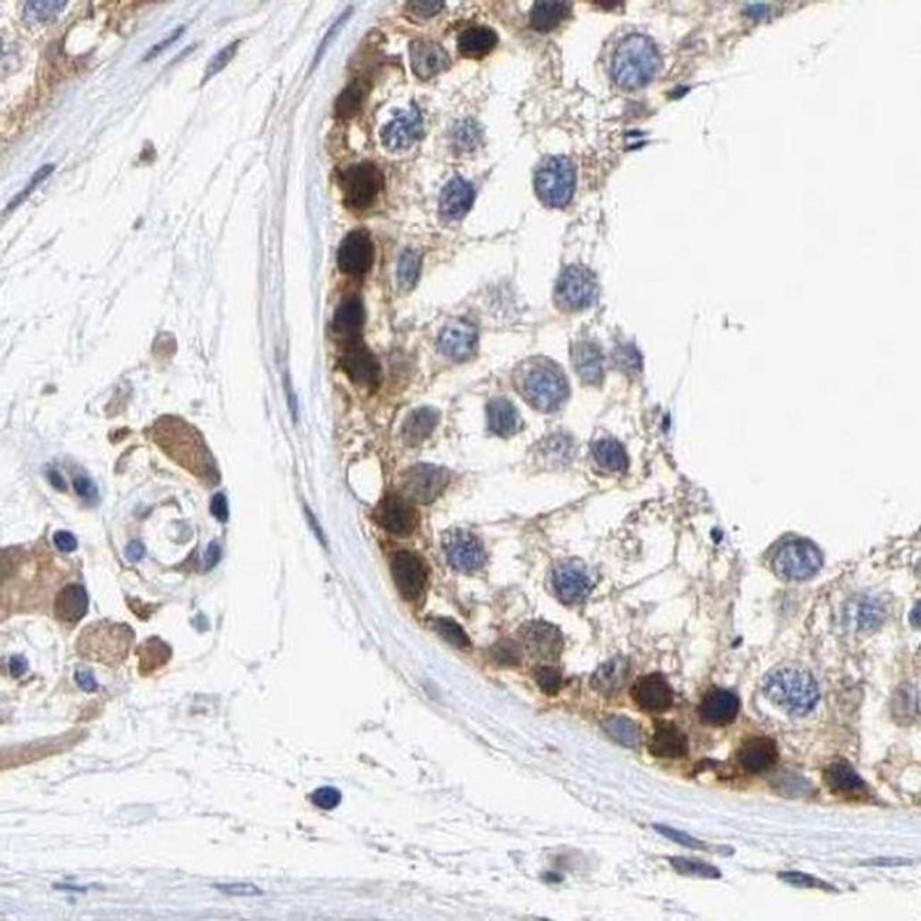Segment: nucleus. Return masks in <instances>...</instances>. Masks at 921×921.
I'll return each mask as SVG.
<instances>
[{
  "label": "nucleus",
  "instance_id": "obj_31",
  "mask_svg": "<svg viewBox=\"0 0 921 921\" xmlns=\"http://www.w3.org/2000/svg\"><path fill=\"white\" fill-rule=\"evenodd\" d=\"M498 45V35L487 26L466 29L458 38V52L464 57L481 59Z\"/></svg>",
  "mask_w": 921,
  "mask_h": 921
},
{
  "label": "nucleus",
  "instance_id": "obj_5",
  "mask_svg": "<svg viewBox=\"0 0 921 921\" xmlns=\"http://www.w3.org/2000/svg\"><path fill=\"white\" fill-rule=\"evenodd\" d=\"M523 394L534 407L550 413L569 398V384L562 370L550 362H538L522 379Z\"/></svg>",
  "mask_w": 921,
  "mask_h": 921
},
{
  "label": "nucleus",
  "instance_id": "obj_12",
  "mask_svg": "<svg viewBox=\"0 0 921 921\" xmlns=\"http://www.w3.org/2000/svg\"><path fill=\"white\" fill-rule=\"evenodd\" d=\"M394 584L408 601L418 599L427 584V567L414 553L401 550L391 560Z\"/></svg>",
  "mask_w": 921,
  "mask_h": 921
},
{
  "label": "nucleus",
  "instance_id": "obj_28",
  "mask_svg": "<svg viewBox=\"0 0 921 921\" xmlns=\"http://www.w3.org/2000/svg\"><path fill=\"white\" fill-rule=\"evenodd\" d=\"M630 675V662L623 657H611L610 661L599 665L591 678L594 691L607 698L623 691Z\"/></svg>",
  "mask_w": 921,
  "mask_h": 921
},
{
  "label": "nucleus",
  "instance_id": "obj_33",
  "mask_svg": "<svg viewBox=\"0 0 921 921\" xmlns=\"http://www.w3.org/2000/svg\"><path fill=\"white\" fill-rule=\"evenodd\" d=\"M575 370L586 383L596 384L603 377V356L593 343L582 342L573 347Z\"/></svg>",
  "mask_w": 921,
  "mask_h": 921
},
{
  "label": "nucleus",
  "instance_id": "obj_56",
  "mask_svg": "<svg viewBox=\"0 0 921 921\" xmlns=\"http://www.w3.org/2000/svg\"><path fill=\"white\" fill-rule=\"evenodd\" d=\"M74 490L84 499H94L98 495L96 483L87 476H77L74 480Z\"/></svg>",
  "mask_w": 921,
  "mask_h": 921
},
{
  "label": "nucleus",
  "instance_id": "obj_48",
  "mask_svg": "<svg viewBox=\"0 0 921 921\" xmlns=\"http://www.w3.org/2000/svg\"><path fill=\"white\" fill-rule=\"evenodd\" d=\"M240 45L241 41L236 40L233 41V43H230L226 47L222 48V50H220V52L217 53V54L214 55L209 63H207V67H205V80H203V82L207 81V80L216 76L217 72L222 71V70H223L224 67L231 62V60H233V57L236 55L237 50H239Z\"/></svg>",
  "mask_w": 921,
  "mask_h": 921
},
{
  "label": "nucleus",
  "instance_id": "obj_2",
  "mask_svg": "<svg viewBox=\"0 0 921 921\" xmlns=\"http://www.w3.org/2000/svg\"><path fill=\"white\" fill-rule=\"evenodd\" d=\"M764 695L790 716H807L819 700L816 681L800 666H781L764 681Z\"/></svg>",
  "mask_w": 921,
  "mask_h": 921
},
{
  "label": "nucleus",
  "instance_id": "obj_21",
  "mask_svg": "<svg viewBox=\"0 0 921 921\" xmlns=\"http://www.w3.org/2000/svg\"><path fill=\"white\" fill-rule=\"evenodd\" d=\"M740 700L726 689H712L699 706V716L709 726H727L739 715Z\"/></svg>",
  "mask_w": 921,
  "mask_h": 921
},
{
  "label": "nucleus",
  "instance_id": "obj_49",
  "mask_svg": "<svg viewBox=\"0 0 921 921\" xmlns=\"http://www.w3.org/2000/svg\"><path fill=\"white\" fill-rule=\"evenodd\" d=\"M478 139H480V130H478L476 123L471 122V121L459 123L454 132V144L463 151L473 149Z\"/></svg>",
  "mask_w": 921,
  "mask_h": 921
},
{
  "label": "nucleus",
  "instance_id": "obj_17",
  "mask_svg": "<svg viewBox=\"0 0 921 921\" xmlns=\"http://www.w3.org/2000/svg\"><path fill=\"white\" fill-rule=\"evenodd\" d=\"M553 586L560 601L579 604L587 599L593 589V582L579 563L565 562L558 565L553 573Z\"/></svg>",
  "mask_w": 921,
  "mask_h": 921
},
{
  "label": "nucleus",
  "instance_id": "obj_61",
  "mask_svg": "<svg viewBox=\"0 0 921 921\" xmlns=\"http://www.w3.org/2000/svg\"><path fill=\"white\" fill-rule=\"evenodd\" d=\"M9 669H11V674L14 678L23 675L24 672L28 671V661H26V657H19V655L12 657L11 664H9Z\"/></svg>",
  "mask_w": 921,
  "mask_h": 921
},
{
  "label": "nucleus",
  "instance_id": "obj_39",
  "mask_svg": "<svg viewBox=\"0 0 921 921\" xmlns=\"http://www.w3.org/2000/svg\"><path fill=\"white\" fill-rule=\"evenodd\" d=\"M593 456L599 465L613 473L627 470L628 458L623 447L614 440H599L593 446Z\"/></svg>",
  "mask_w": 921,
  "mask_h": 921
},
{
  "label": "nucleus",
  "instance_id": "obj_22",
  "mask_svg": "<svg viewBox=\"0 0 921 921\" xmlns=\"http://www.w3.org/2000/svg\"><path fill=\"white\" fill-rule=\"evenodd\" d=\"M411 70L420 80H430L446 71L449 57L435 41L414 40L410 43Z\"/></svg>",
  "mask_w": 921,
  "mask_h": 921
},
{
  "label": "nucleus",
  "instance_id": "obj_6",
  "mask_svg": "<svg viewBox=\"0 0 921 921\" xmlns=\"http://www.w3.org/2000/svg\"><path fill=\"white\" fill-rule=\"evenodd\" d=\"M574 163L565 156H550L539 164L534 173V188L539 199L550 207L569 205L575 188Z\"/></svg>",
  "mask_w": 921,
  "mask_h": 921
},
{
  "label": "nucleus",
  "instance_id": "obj_7",
  "mask_svg": "<svg viewBox=\"0 0 921 921\" xmlns=\"http://www.w3.org/2000/svg\"><path fill=\"white\" fill-rule=\"evenodd\" d=\"M384 178L381 169L370 162L352 164L340 175L345 203L352 210L369 209L383 188Z\"/></svg>",
  "mask_w": 921,
  "mask_h": 921
},
{
  "label": "nucleus",
  "instance_id": "obj_64",
  "mask_svg": "<svg viewBox=\"0 0 921 921\" xmlns=\"http://www.w3.org/2000/svg\"><path fill=\"white\" fill-rule=\"evenodd\" d=\"M918 614H920V604L916 606V628H918V625H920V615H918ZM913 618H915V614H911V620H913ZM911 623H913V621H911Z\"/></svg>",
  "mask_w": 921,
  "mask_h": 921
},
{
  "label": "nucleus",
  "instance_id": "obj_57",
  "mask_svg": "<svg viewBox=\"0 0 921 921\" xmlns=\"http://www.w3.org/2000/svg\"><path fill=\"white\" fill-rule=\"evenodd\" d=\"M76 682L77 685L84 691V692H96V678L88 669H77L76 671Z\"/></svg>",
  "mask_w": 921,
  "mask_h": 921
},
{
  "label": "nucleus",
  "instance_id": "obj_18",
  "mask_svg": "<svg viewBox=\"0 0 921 921\" xmlns=\"http://www.w3.org/2000/svg\"><path fill=\"white\" fill-rule=\"evenodd\" d=\"M631 693L634 702L645 712H666L674 703L671 685L659 674H651L638 679Z\"/></svg>",
  "mask_w": 921,
  "mask_h": 921
},
{
  "label": "nucleus",
  "instance_id": "obj_8",
  "mask_svg": "<svg viewBox=\"0 0 921 921\" xmlns=\"http://www.w3.org/2000/svg\"><path fill=\"white\" fill-rule=\"evenodd\" d=\"M822 567V555L814 543L805 539H792L778 548L774 569L785 580H808Z\"/></svg>",
  "mask_w": 921,
  "mask_h": 921
},
{
  "label": "nucleus",
  "instance_id": "obj_11",
  "mask_svg": "<svg viewBox=\"0 0 921 921\" xmlns=\"http://www.w3.org/2000/svg\"><path fill=\"white\" fill-rule=\"evenodd\" d=\"M444 552L454 569L473 573L481 569L487 560L482 543L475 534L465 531H452L444 538Z\"/></svg>",
  "mask_w": 921,
  "mask_h": 921
},
{
  "label": "nucleus",
  "instance_id": "obj_62",
  "mask_svg": "<svg viewBox=\"0 0 921 921\" xmlns=\"http://www.w3.org/2000/svg\"><path fill=\"white\" fill-rule=\"evenodd\" d=\"M220 556H222V552H220L219 545L212 543L209 546V550H207V555H205V569L214 567L219 563Z\"/></svg>",
  "mask_w": 921,
  "mask_h": 921
},
{
  "label": "nucleus",
  "instance_id": "obj_30",
  "mask_svg": "<svg viewBox=\"0 0 921 921\" xmlns=\"http://www.w3.org/2000/svg\"><path fill=\"white\" fill-rule=\"evenodd\" d=\"M364 322V311L362 301L357 297H349L343 299L340 306L336 308L333 316V328L340 335L347 336V339H359L362 326Z\"/></svg>",
  "mask_w": 921,
  "mask_h": 921
},
{
  "label": "nucleus",
  "instance_id": "obj_15",
  "mask_svg": "<svg viewBox=\"0 0 921 921\" xmlns=\"http://www.w3.org/2000/svg\"><path fill=\"white\" fill-rule=\"evenodd\" d=\"M377 523L381 528L398 534L408 536L417 528L418 516L410 500L400 495H389L381 500L374 512Z\"/></svg>",
  "mask_w": 921,
  "mask_h": 921
},
{
  "label": "nucleus",
  "instance_id": "obj_40",
  "mask_svg": "<svg viewBox=\"0 0 921 921\" xmlns=\"http://www.w3.org/2000/svg\"><path fill=\"white\" fill-rule=\"evenodd\" d=\"M669 863L681 875L703 877V879H720L722 877V872L716 867H713L710 863L703 862V860L672 857L669 858Z\"/></svg>",
  "mask_w": 921,
  "mask_h": 921
},
{
  "label": "nucleus",
  "instance_id": "obj_35",
  "mask_svg": "<svg viewBox=\"0 0 921 921\" xmlns=\"http://www.w3.org/2000/svg\"><path fill=\"white\" fill-rule=\"evenodd\" d=\"M848 618L853 627L860 632H870L881 627L884 620V611L881 604L875 599L862 597L848 608Z\"/></svg>",
  "mask_w": 921,
  "mask_h": 921
},
{
  "label": "nucleus",
  "instance_id": "obj_58",
  "mask_svg": "<svg viewBox=\"0 0 921 921\" xmlns=\"http://www.w3.org/2000/svg\"><path fill=\"white\" fill-rule=\"evenodd\" d=\"M863 865H870V867H908V865H913V862L904 858H875L874 860H867Z\"/></svg>",
  "mask_w": 921,
  "mask_h": 921
},
{
  "label": "nucleus",
  "instance_id": "obj_37",
  "mask_svg": "<svg viewBox=\"0 0 921 921\" xmlns=\"http://www.w3.org/2000/svg\"><path fill=\"white\" fill-rule=\"evenodd\" d=\"M603 730L607 736L615 743L628 749L640 746L642 732L634 720L627 716H610L603 722Z\"/></svg>",
  "mask_w": 921,
  "mask_h": 921
},
{
  "label": "nucleus",
  "instance_id": "obj_50",
  "mask_svg": "<svg viewBox=\"0 0 921 921\" xmlns=\"http://www.w3.org/2000/svg\"><path fill=\"white\" fill-rule=\"evenodd\" d=\"M534 679L538 682L539 688L546 695H556L558 692V689H560V685H562L560 674L555 668H550V666L539 668L536 674H534Z\"/></svg>",
  "mask_w": 921,
  "mask_h": 921
},
{
  "label": "nucleus",
  "instance_id": "obj_13",
  "mask_svg": "<svg viewBox=\"0 0 921 921\" xmlns=\"http://www.w3.org/2000/svg\"><path fill=\"white\" fill-rule=\"evenodd\" d=\"M373 243L364 230H355L347 234L336 257L339 270L349 275H364L373 265Z\"/></svg>",
  "mask_w": 921,
  "mask_h": 921
},
{
  "label": "nucleus",
  "instance_id": "obj_27",
  "mask_svg": "<svg viewBox=\"0 0 921 921\" xmlns=\"http://www.w3.org/2000/svg\"><path fill=\"white\" fill-rule=\"evenodd\" d=\"M87 611L88 594L80 584H67L55 596L54 615L60 623L74 625L86 616Z\"/></svg>",
  "mask_w": 921,
  "mask_h": 921
},
{
  "label": "nucleus",
  "instance_id": "obj_47",
  "mask_svg": "<svg viewBox=\"0 0 921 921\" xmlns=\"http://www.w3.org/2000/svg\"><path fill=\"white\" fill-rule=\"evenodd\" d=\"M654 829L657 833H661L662 836H665L666 840L679 843V845L685 846V848H689V850H707V845H706L703 841L698 840L695 836L689 835V833H683V831H679V829L671 828V826L668 825H662V824L661 825H659V824H657V825H654Z\"/></svg>",
  "mask_w": 921,
  "mask_h": 921
},
{
  "label": "nucleus",
  "instance_id": "obj_43",
  "mask_svg": "<svg viewBox=\"0 0 921 921\" xmlns=\"http://www.w3.org/2000/svg\"><path fill=\"white\" fill-rule=\"evenodd\" d=\"M777 877L781 882H784L790 886L799 887V889H818V891L829 892V893L840 892L828 882L822 881L819 877L812 876V875L804 874V872H797V870L780 872L777 874Z\"/></svg>",
  "mask_w": 921,
  "mask_h": 921
},
{
  "label": "nucleus",
  "instance_id": "obj_54",
  "mask_svg": "<svg viewBox=\"0 0 921 921\" xmlns=\"http://www.w3.org/2000/svg\"><path fill=\"white\" fill-rule=\"evenodd\" d=\"M53 543L60 552L71 553L77 548V539L71 532L59 531L53 534Z\"/></svg>",
  "mask_w": 921,
  "mask_h": 921
},
{
  "label": "nucleus",
  "instance_id": "obj_25",
  "mask_svg": "<svg viewBox=\"0 0 921 921\" xmlns=\"http://www.w3.org/2000/svg\"><path fill=\"white\" fill-rule=\"evenodd\" d=\"M475 200V190L470 182L461 176L454 178L444 186L440 196V214L442 219L456 222L465 216L473 207Z\"/></svg>",
  "mask_w": 921,
  "mask_h": 921
},
{
  "label": "nucleus",
  "instance_id": "obj_34",
  "mask_svg": "<svg viewBox=\"0 0 921 921\" xmlns=\"http://www.w3.org/2000/svg\"><path fill=\"white\" fill-rule=\"evenodd\" d=\"M572 13V4L569 2H552L541 0L533 4L531 12L532 28L539 31H552L560 26L563 21Z\"/></svg>",
  "mask_w": 921,
  "mask_h": 921
},
{
  "label": "nucleus",
  "instance_id": "obj_9",
  "mask_svg": "<svg viewBox=\"0 0 921 921\" xmlns=\"http://www.w3.org/2000/svg\"><path fill=\"white\" fill-rule=\"evenodd\" d=\"M599 298L596 275L582 265L565 268L556 285V301L567 311L590 308Z\"/></svg>",
  "mask_w": 921,
  "mask_h": 921
},
{
  "label": "nucleus",
  "instance_id": "obj_1",
  "mask_svg": "<svg viewBox=\"0 0 921 921\" xmlns=\"http://www.w3.org/2000/svg\"><path fill=\"white\" fill-rule=\"evenodd\" d=\"M661 69V55L647 36L630 35L620 41L613 55L614 81L627 91L644 88Z\"/></svg>",
  "mask_w": 921,
  "mask_h": 921
},
{
  "label": "nucleus",
  "instance_id": "obj_32",
  "mask_svg": "<svg viewBox=\"0 0 921 921\" xmlns=\"http://www.w3.org/2000/svg\"><path fill=\"white\" fill-rule=\"evenodd\" d=\"M490 429L500 437L514 435L521 429V415L507 398H493L488 405Z\"/></svg>",
  "mask_w": 921,
  "mask_h": 921
},
{
  "label": "nucleus",
  "instance_id": "obj_53",
  "mask_svg": "<svg viewBox=\"0 0 921 921\" xmlns=\"http://www.w3.org/2000/svg\"><path fill=\"white\" fill-rule=\"evenodd\" d=\"M183 33H185V28H183V26L182 28L175 29V30L172 31L171 35H169V38H162L161 41H158L156 45L152 46V47L147 50V55L144 57V62H149V60L154 59V57H156V55L164 52L166 48L175 45L176 41L182 38Z\"/></svg>",
  "mask_w": 921,
  "mask_h": 921
},
{
  "label": "nucleus",
  "instance_id": "obj_23",
  "mask_svg": "<svg viewBox=\"0 0 921 921\" xmlns=\"http://www.w3.org/2000/svg\"><path fill=\"white\" fill-rule=\"evenodd\" d=\"M736 758L744 770L751 774H761L777 764V744L770 737H753L740 746Z\"/></svg>",
  "mask_w": 921,
  "mask_h": 921
},
{
  "label": "nucleus",
  "instance_id": "obj_38",
  "mask_svg": "<svg viewBox=\"0 0 921 921\" xmlns=\"http://www.w3.org/2000/svg\"><path fill=\"white\" fill-rule=\"evenodd\" d=\"M367 94H369V86L366 82L356 80L349 84L336 100L335 108L338 117L342 120L355 117L362 110Z\"/></svg>",
  "mask_w": 921,
  "mask_h": 921
},
{
  "label": "nucleus",
  "instance_id": "obj_44",
  "mask_svg": "<svg viewBox=\"0 0 921 921\" xmlns=\"http://www.w3.org/2000/svg\"><path fill=\"white\" fill-rule=\"evenodd\" d=\"M432 627L437 631V634L452 647L459 648V649L470 647V638L465 634V631L451 618H437L432 623Z\"/></svg>",
  "mask_w": 921,
  "mask_h": 921
},
{
  "label": "nucleus",
  "instance_id": "obj_3",
  "mask_svg": "<svg viewBox=\"0 0 921 921\" xmlns=\"http://www.w3.org/2000/svg\"><path fill=\"white\" fill-rule=\"evenodd\" d=\"M134 641V630L128 624L94 621L82 628L77 640V652L87 661L115 668L127 659Z\"/></svg>",
  "mask_w": 921,
  "mask_h": 921
},
{
  "label": "nucleus",
  "instance_id": "obj_4",
  "mask_svg": "<svg viewBox=\"0 0 921 921\" xmlns=\"http://www.w3.org/2000/svg\"><path fill=\"white\" fill-rule=\"evenodd\" d=\"M155 440L179 465L197 476L213 473L212 459L199 434L180 418L163 417L155 427Z\"/></svg>",
  "mask_w": 921,
  "mask_h": 921
},
{
  "label": "nucleus",
  "instance_id": "obj_26",
  "mask_svg": "<svg viewBox=\"0 0 921 921\" xmlns=\"http://www.w3.org/2000/svg\"><path fill=\"white\" fill-rule=\"evenodd\" d=\"M648 750L659 758H685L689 751L688 737L674 723L659 720L655 724Z\"/></svg>",
  "mask_w": 921,
  "mask_h": 921
},
{
  "label": "nucleus",
  "instance_id": "obj_60",
  "mask_svg": "<svg viewBox=\"0 0 921 921\" xmlns=\"http://www.w3.org/2000/svg\"><path fill=\"white\" fill-rule=\"evenodd\" d=\"M224 893L230 894H241V896H247V894H258L260 891L255 889L254 886H248V884H230V886L220 887Z\"/></svg>",
  "mask_w": 921,
  "mask_h": 921
},
{
  "label": "nucleus",
  "instance_id": "obj_36",
  "mask_svg": "<svg viewBox=\"0 0 921 921\" xmlns=\"http://www.w3.org/2000/svg\"><path fill=\"white\" fill-rule=\"evenodd\" d=\"M137 655L139 657V672L141 675L147 676L163 668L171 661L172 649L161 638L151 637L139 645Z\"/></svg>",
  "mask_w": 921,
  "mask_h": 921
},
{
  "label": "nucleus",
  "instance_id": "obj_51",
  "mask_svg": "<svg viewBox=\"0 0 921 921\" xmlns=\"http://www.w3.org/2000/svg\"><path fill=\"white\" fill-rule=\"evenodd\" d=\"M312 802L318 807V808L325 809V811H331V809L336 808L339 805L342 795L340 792L332 787H322L316 790L312 794Z\"/></svg>",
  "mask_w": 921,
  "mask_h": 921
},
{
  "label": "nucleus",
  "instance_id": "obj_19",
  "mask_svg": "<svg viewBox=\"0 0 921 921\" xmlns=\"http://www.w3.org/2000/svg\"><path fill=\"white\" fill-rule=\"evenodd\" d=\"M342 367L355 383L373 388L381 381V364L364 343L350 340L342 357Z\"/></svg>",
  "mask_w": 921,
  "mask_h": 921
},
{
  "label": "nucleus",
  "instance_id": "obj_45",
  "mask_svg": "<svg viewBox=\"0 0 921 921\" xmlns=\"http://www.w3.org/2000/svg\"><path fill=\"white\" fill-rule=\"evenodd\" d=\"M777 784L774 785L780 794L790 797V799H799V797H807L811 794L814 790V785L809 783L807 778L801 777L797 774H787L781 775L777 778Z\"/></svg>",
  "mask_w": 921,
  "mask_h": 921
},
{
  "label": "nucleus",
  "instance_id": "obj_42",
  "mask_svg": "<svg viewBox=\"0 0 921 921\" xmlns=\"http://www.w3.org/2000/svg\"><path fill=\"white\" fill-rule=\"evenodd\" d=\"M67 2H46V0H31L24 4V19L38 23H46L57 19L60 13L64 11Z\"/></svg>",
  "mask_w": 921,
  "mask_h": 921
},
{
  "label": "nucleus",
  "instance_id": "obj_63",
  "mask_svg": "<svg viewBox=\"0 0 921 921\" xmlns=\"http://www.w3.org/2000/svg\"><path fill=\"white\" fill-rule=\"evenodd\" d=\"M48 481L52 483L53 487L57 490H65V481L63 480L62 473L57 470H50L47 473Z\"/></svg>",
  "mask_w": 921,
  "mask_h": 921
},
{
  "label": "nucleus",
  "instance_id": "obj_14",
  "mask_svg": "<svg viewBox=\"0 0 921 921\" xmlns=\"http://www.w3.org/2000/svg\"><path fill=\"white\" fill-rule=\"evenodd\" d=\"M422 135L423 117L417 106L400 111L381 132V142L391 152L407 151Z\"/></svg>",
  "mask_w": 921,
  "mask_h": 921
},
{
  "label": "nucleus",
  "instance_id": "obj_16",
  "mask_svg": "<svg viewBox=\"0 0 921 921\" xmlns=\"http://www.w3.org/2000/svg\"><path fill=\"white\" fill-rule=\"evenodd\" d=\"M521 637L524 647L532 657L552 661L563 649L562 632L552 624L545 621H532L523 625Z\"/></svg>",
  "mask_w": 921,
  "mask_h": 921
},
{
  "label": "nucleus",
  "instance_id": "obj_41",
  "mask_svg": "<svg viewBox=\"0 0 921 921\" xmlns=\"http://www.w3.org/2000/svg\"><path fill=\"white\" fill-rule=\"evenodd\" d=\"M420 270H422V257L417 251L406 250L401 254L398 267V280L401 288H405L407 291L411 288H414L418 277H420Z\"/></svg>",
  "mask_w": 921,
  "mask_h": 921
},
{
  "label": "nucleus",
  "instance_id": "obj_52",
  "mask_svg": "<svg viewBox=\"0 0 921 921\" xmlns=\"http://www.w3.org/2000/svg\"><path fill=\"white\" fill-rule=\"evenodd\" d=\"M408 9L420 18H431L440 13L444 7V2L431 0V2H408Z\"/></svg>",
  "mask_w": 921,
  "mask_h": 921
},
{
  "label": "nucleus",
  "instance_id": "obj_55",
  "mask_svg": "<svg viewBox=\"0 0 921 921\" xmlns=\"http://www.w3.org/2000/svg\"><path fill=\"white\" fill-rule=\"evenodd\" d=\"M210 511H212L213 516L216 517L219 522L229 521V502L224 493L219 492L213 497L212 505H210Z\"/></svg>",
  "mask_w": 921,
  "mask_h": 921
},
{
  "label": "nucleus",
  "instance_id": "obj_29",
  "mask_svg": "<svg viewBox=\"0 0 921 921\" xmlns=\"http://www.w3.org/2000/svg\"><path fill=\"white\" fill-rule=\"evenodd\" d=\"M440 413L431 407H422L413 411L401 427V437L410 447L420 446L429 439L439 425Z\"/></svg>",
  "mask_w": 921,
  "mask_h": 921
},
{
  "label": "nucleus",
  "instance_id": "obj_24",
  "mask_svg": "<svg viewBox=\"0 0 921 921\" xmlns=\"http://www.w3.org/2000/svg\"><path fill=\"white\" fill-rule=\"evenodd\" d=\"M478 343L475 326L465 321L449 323L440 333L439 347L446 356L454 360H465L473 356Z\"/></svg>",
  "mask_w": 921,
  "mask_h": 921
},
{
  "label": "nucleus",
  "instance_id": "obj_10",
  "mask_svg": "<svg viewBox=\"0 0 921 921\" xmlns=\"http://www.w3.org/2000/svg\"><path fill=\"white\" fill-rule=\"evenodd\" d=\"M449 482V473L441 466L418 464L403 478V492L410 502L430 504L441 495Z\"/></svg>",
  "mask_w": 921,
  "mask_h": 921
},
{
  "label": "nucleus",
  "instance_id": "obj_20",
  "mask_svg": "<svg viewBox=\"0 0 921 921\" xmlns=\"http://www.w3.org/2000/svg\"><path fill=\"white\" fill-rule=\"evenodd\" d=\"M824 781L831 792L848 800L863 799L869 790L867 781L845 760L833 761L826 766Z\"/></svg>",
  "mask_w": 921,
  "mask_h": 921
},
{
  "label": "nucleus",
  "instance_id": "obj_59",
  "mask_svg": "<svg viewBox=\"0 0 921 921\" xmlns=\"http://www.w3.org/2000/svg\"><path fill=\"white\" fill-rule=\"evenodd\" d=\"M145 555L144 545L141 541L134 540L130 541L128 545L127 550H125V556H127L130 562H139Z\"/></svg>",
  "mask_w": 921,
  "mask_h": 921
},
{
  "label": "nucleus",
  "instance_id": "obj_46",
  "mask_svg": "<svg viewBox=\"0 0 921 921\" xmlns=\"http://www.w3.org/2000/svg\"><path fill=\"white\" fill-rule=\"evenodd\" d=\"M54 169L55 164L53 163L43 164V166H41L40 169H38V171H36L35 173H33V176H31L28 185L24 186L23 190H21V192L19 193V195L16 196V197H13L11 203H9V205H7L6 212L7 210L11 212V210L16 209V207H18V205H21V202H24V200L28 199L29 196H30L31 193L35 192L36 188H38V186L40 185V183L45 182L46 179H47L48 176L52 175L53 172H54Z\"/></svg>",
  "mask_w": 921,
  "mask_h": 921
}]
</instances>
